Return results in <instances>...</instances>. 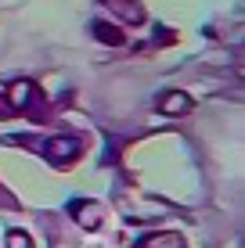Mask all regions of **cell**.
Instances as JSON below:
<instances>
[{
	"instance_id": "cell-2",
	"label": "cell",
	"mask_w": 245,
	"mask_h": 248,
	"mask_svg": "<svg viewBox=\"0 0 245 248\" xmlns=\"http://www.w3.org/2000/svg\"><path fill=\"white\" fill-rule=\"evenodd\" d=\"M101 4H105V7H112V11L119 15L123 22H133V25H137V22H145V7H141L137 0H101Z\"/></svg>"
},
{
	"instance_id": "cell-3",
	"label": "cell",
	"mask_w": 245,
	"mask_h": 248,
	"mask_svg": "<svg viewBox=\"0 0 245 248\" xmlns=\"http://www.w3.org/2000/svg\"><path fill=\"white\" fill-rule=\"evenodd\" d=\"M69 212L76 219H80L87 230H94L98 223H101V205H94V202H69Z\"/></svg>"
},
{
	"instance_id": "cell-4",
	"label": "cell",
	"mask_w": 245,
	"mask_h": 248,
	"mask_svg": "<svg viewBox=\"0 0 245 248\" xmlns=\"http://www.w3.org/2000/svg\"><path fill=\"white\" fill-rule=\"evenodd\" d=\"M188 108H191V97L180 93V90H170V93L159 97V112H166V115H180V112H188Z\"/></svg>"
},
{
	"instance_id": "cell-6",
	"label": "cell",
	"mask_w": 245,
	"mask_h": 248,
	"mask_svg": "<svg viewBox=\"0 0 245 248\" xmlns=\"http://www.w3.org/2000/svg\"><path fill=\"white\" fill-rule=\"evenodd\" d=\"M94 36L105 40V44H112V47H123V32L115 29V25H108V22H94Z\"/></svg>"
},
{
	"instance_id": "cell-5",
	"label": "cell",
	"mask_w": 245,
	"mask_h": 248,
	"mask_svg": "<svg viewBox=\"0 0 245 248\" xmlns=\"http://www.w3.org/2000/svg\"><path fill=\"white\" fill-rule=\"evenodd\" d=\"M133 248H184V237H180V234H170V230H163V234L141 237Z\"/></svg>"
},
{
	"instance_id": "cell-7",
	"label": "cell",
	"mask_w": 245,
	"mask_h": 248,
	"mask_svg": "<svg viewBox=\"0 0 245 248\" xmlns=\"http://www.w3.org/2000/svg\"><path fill=\"white\" fill-rule=\"evenodd\" d=\"M7 248H33V241H29L25 230H11V234H7Z\"/></svg>"
},
{
	"instance_id": "cell-1",
	"label": "cell",
	"mask_w": 245,
	"mask_h": 248,
	"mask_svg": "<svg viewBox=\"0 0 245 248\" xmlns=\"http://www.w3.org/2000/svg\"><path fill=\"white\" fill-rule=\"evenodd\" d=\"M80 151H83L80 137H50V140H44V155L54 162V166H69Z\"/></svg>"
}]
</instances>
